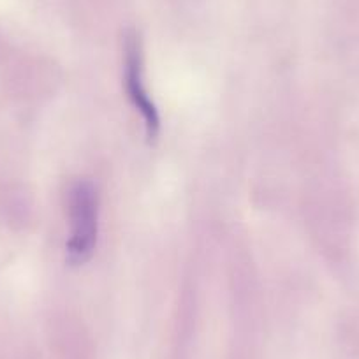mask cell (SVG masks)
<instances>
[{
  "mask_svg": "<svg viewBox=\"0 0 359 359\" xmlns=\"http://www.w3.org/2000/svg\"><path fill=\"white\" fill-rule=\"evenodd\" d=\"M67 257L72 264H85L94 255L99 234V196L88 180H79L69 196Z\"/></svg>",
  "mask_w": 359,
  "mask_h": 359,
  "instance_id": "cell-1",
  "label": "cell"
},
{
  "mask_svg": "<svg viewBox=\"0 0 359 359\" xmlns=\"http://www.w3.org/2000/svg\"><path fill=\"white\" fill-rule=\"evenodd\" d=\"M126 88L129 94L130 102L140 111L144 122L147 136L155 140L161 129V118L155 108L154 101L150 99L148 88L143 81V57H141V46L136 34H129L126 39Z\"/></svg>",
  "mask_w": 359,
  "mask_h": 359,
  "instance_id": "cell-2",
  "label": "cell"
}]
</instances>
